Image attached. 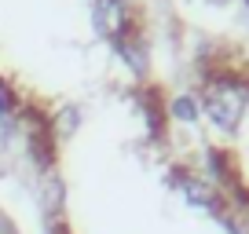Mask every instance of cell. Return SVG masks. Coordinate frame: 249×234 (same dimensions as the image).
Returning <instances> with one entry per match:
<instances>
[{"mask_svg": "<svg viewBox=\"0 0 249 234\" xmlns=\"http://www.w3.org/2000/svg\"><path fill=\"white\" fill-rule=\"evenodd\" d=\"M0 234H15V231H11V223H8V219H0Z\"/></svg>", "mask_w": 249, "mask_h": 234, "instance_id": "cell-9", "label": "cell"}, {"mask_svg": "<svg viewBox=\"0 0 249 234\" xmlns=\"http://www.w3.org/2000/svg\"><path fill=\"white\" fill-rule=\"evenodd\" d=\"M242 4H246V11H249V0H242Z\"/></svg>", "mask_w": 249, "mask_h": 234, "instance_id": "cell-10", "label": "cell"}, {"mask_svg": "<svg viewBox=\"0 0 249 234\" xmlns=\"http://www.w3.org/2000/svg\"><path fill=\"white\" fill-rule=\"evenodd\" d=\"M92 22L103 37L117 40L121 33H128V4L121 0H95L92 4Z\"/></svg>", "mask_w": 249, "mask_h": 234, "instance_id": "cell-3", "label": "cell"}, {"mask_svg": "<svg viewBox=\"0 0 249 234\" xmlns=\"http://www.w3.org/2000/svg\"><path fill=\"white\" fill-rule=\"evenodd\" d=\"M198 117H202V102H198L195 92H179L169 99V121H176V125H198Z\"/></svg>", "mask_w": 249, "mask_h": 234, "instance_id": "cell-6", "label": "cell"}, {"mask_svg": "<svg viewBox=\"0 0 249 234\" xmlns=\"http://www.w3.org/2000/svg\"><path fill=\"white\" fill-rule=\"evenodd\" d=\"M77 121H81L77 106H62L59 114H55V121H52V132L59 135V139H62V135H73V132H77Z\"/></svg>", "mask_w": 249, "mask_h": 234, "instance_id": "cell-8", "label": "cell"}, {"mask_svg": "<svg viewBox=\"0 0 249 234\" xmlns=\"http://www.w3.org/2000/svg\"><path fill=\"white\" fill-rule=\"evenodd\" d=\"M202 168H205V180H209L216 190L220 187H227V190L234 187V180H231V157H227L224 147H205L202 150Z\"/></svg>", "mask_w": 249, "mask_h": 234, "instance_id": "cell-4", "label": "cell"}, {"mask_svg": "<svg viewBox=\"0 0 249 234\" xmlns=\"http://www.w3.org/2000/svg\"><path fill=\"white\" fill-rule=\"evenodd\" d=\"M117 55H121L124 63H128V70L136 73V77H143L147 73V48H143V40H136V33H121V37L114 40Z\"/></svg>", "mask_w": 249, "mask_h": 234, "instance_id": "cell-5", "label": "cell"}, {"mask_svg": "<svg viewBox=\"0 0 249 234\" xmlns=\"http://www.w3.org/2000/svg\"><path fill=\"white\" fill-rule=\"evenodd\" d=\"M246 99H249V88L242 84L234 73H216V77L205 84L202 92V114L213 121V128L220 132H234L246 114Z\"/></svg>", "mask_w": 249, "mask_h": 234, "instance_id": "cell-1", "label": "cell"}, {"mask_svg": "<svg viewBox=\"0 0 249 234\" xmlns=\"http://www.w3.org/2000/svg\"><path fill=\"white\" fill-rule=\"evenodd\" d=\"M11 135H15V95L0 92V150H8Z\"/></svg>", "mask_w": 249, "mask_h": 234, "instance_id": "cell-7", "label": "cell"}, {"mask_svg": "<svg viewBox=\"0 0 249 234\" xmlns=\"http://www.w3.org/2000/svg\"><path fill=\"white\" fill-rule=\"evenodd\" d=\"M121 4H128V0H121Z\"/></svg>", "mask_w": 249, "mask_h": 234, "instance_id": "cell-11", "label": "cell"}, {"mask_svg": "<svg viewBox=\"0 0 249 234\" xmlns=\"http://www.w3.org/2000/svg\"><path fill=\"white\" fill-rule=\"evenodd\" d=\"M172 187L179 190V198H183L191 209L198 212H209V216H224L227 212V198L224 190H216L205 176H198V172H172Z\"/></svg>", "mask_w": 249, "mask_h": 234, "instance_id": "cell-2", "label": "cell"}]
</instances>
